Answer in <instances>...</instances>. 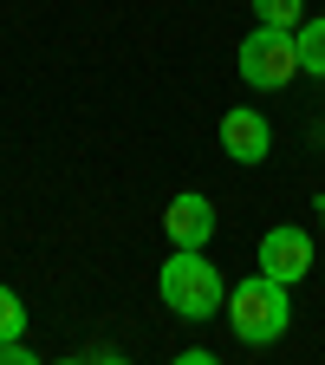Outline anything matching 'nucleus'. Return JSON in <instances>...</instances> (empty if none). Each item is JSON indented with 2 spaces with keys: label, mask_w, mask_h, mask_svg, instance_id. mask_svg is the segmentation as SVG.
<instances>
[{
  "label": "nucleus",
  "mask_w": 325,
  "mask_h": 365,
  "mask_svg": "<svg viewBox=\"0 0 325 365\" xmlns=\"http://www.w3.org/2000/svg\"><path fill=\"white\" fill-rule=\"evenodd\" d=\"M260 274H273V281H306L312 274V235L306 228H267L260 235Z\"/></svg>",
  "instance_id": "20e7f679"
},
{
  "label": "nucleus",
  "mask_w": 325,
  "mask_h": 365,
  "mask_svg": "<svg viewBox=\"0 0 325 365\" xmlns=\"http://www.w3.org/2000/svg\"><path fill=\"white\" fill-rule=\"evenodd\" d=\"M0 365H33V352L20 339H0Z\"/></svg>",
  "instance_id": "9d476101"
},
{
  "label": "nucleus",
  "mask_w": 325,
  "mask_h": 365,
  "mask_svg": "<svg viewBox=\"0 0 325 365\" xmlns=\"http://www.w3.org/2000/svg\"><path fill=\"white\" fill-rule=\"evenodd\" d=\"M163 235H169V248H208V235H215V202L196 196V190L169 196V209H163Z\"/></svg>",
  "instance_id": "39448f33"
},
{
  "label": "nucleus",
  "mask_w": 325,
  "mask_h": 365,
  "mask_svg": "<svg viewBox=\"0 0 325 365\" xmlns=\"http://www.w3.org/2000/svg\"><path fill=\"white\" fill-rule=\"evenodd\" d=\"M20 333H26V307L14 287H0V339H20Z\"/></svg>",
  "instance_id": "1a4fd4ad"
},
{
  "label": "nucleus",
  "mask_w": 325,
  "mask_h": 365,
  "mask_svg": "<svg viewBox=\"0 0 325 365\" xmlns=\"http://www.w3.org/2000/svg\"><path fill=\"white\" fill-rule=\"evenodd\" d=\"M319 222H325V202H319Z\"/></svg>",
  "instance_id": "9b49d317"
},
{
  "label": "nucleus",
  "mask_w": 325,
  "mask_h": 365,
  "mask_svg": "<svg viewBox=\"0 0 325 365\" xmlns=\"http://www.w3.org/2000/svg\"><path fill=\"white\" fill-rule=\"evenodd\" d=\"M293 46H299V72L306 78H325V14L319 20H299L293 26Z\"/></svg>",
  "instance_id": "0eeeda50"
},
{
  "label": "nucleus",
  "mask_w": 325,
  "mask_h": 365,
  "mask_svg": "<svg viewBox=\"0 0 325 365\" xmlns=\"http://www.w3.org/2000/svg\"><path fill=\"white\" fill-rule=\"evenodd\" d=\"M221 150L235 157V163H267L273 157V124L260 111H247V105L221 111Z\"/></svg>",
  "instance_id": "423d86ee"
},
{
  "label": "nucleus",
  "mask_w": 325,
  "mask_h": 365,
  "mask_svg": "<svg viewBox=\"0 0 325 365\" xmlns=\"http://www.w3.org/2000/svg\"><path fill=\"white\" fill-rule=\"evenodd\" d=\"M254 20H260V26H287V33H293V26L306 20V0H254Z\"/></svg>",
  "instance_id": "6e6552de"
},
{
  "label": "nucleus",
  "mask_w": 325,
  "mask_h": 365,
  "mask_svg": "<svg viewBox=\"0 0 325 365\" xmlns=\"http://www.w3.org/2000/svg\"><path fill=\"white\" fill-rule=\"evenodd\" d=\"M156 294H163V307L176 319H215L228 307V281L202 248H169V261L156 274Z\"/></svg>",
  "instance_id": "f257e3e1"
},
{
  "label": "nucleus",
  "mask_w": 325,
  "mask_h": 365,
  "mask_svg": "<svg viewBox=\"0 0 325 365\" xmlns=\"http://www.w3.org/2000/svg\"><path fill=\"white\" fill-rule=\"evenodd\" d=\"M235 59H241V78H247L254 91H280V85L299 78V46H293L287 26H254V33L241 39Z\"/></svg>",
  "instance_id": "7ed1b4c3"
},
{
  "label": "nucleus",
  "mask_w": 325,
  "mask_h": 365,
  "mask_svg": "<svg viewBox=\"0 0 325 365\" xmlns=\"http://www.w3.org/2000/svg\"><path fill=\"white\" fill-rule=\"evenodd\" d=\"M228 319H235V333H241L247 346H273V339L293 327L287 281H273V274H254V281L228 287Z\"/></svg>",
  "instance_id": "f03ea898"
}]
</instances>
